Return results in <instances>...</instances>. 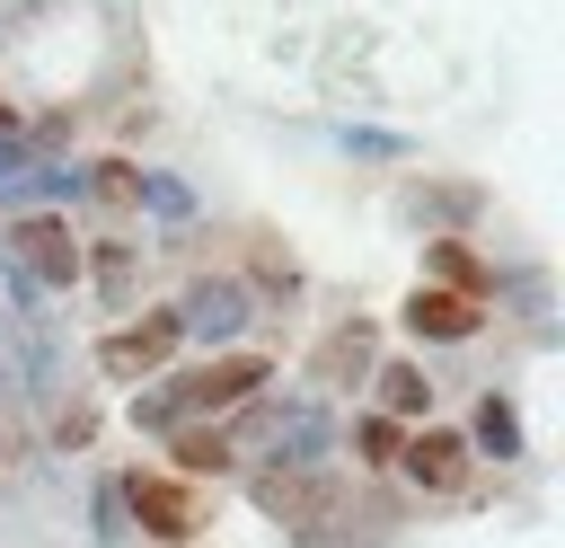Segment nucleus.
Returning <instances> with one entry per match:
<instances>
[{"mask_svg": "<svg viewBox=\"0 0 565 548\" xmlns=\"http://www.w3.org/2000/svg\"><path fill=\"white\" fill-rule=\"evenodd\" d=\"M265 380H274V354L221 345L212 362H194V371H177V380H159V389H132V424H141V433L212 424V415H238L247 398H265Z\"/></svg>", "mask_w": 565, "mask_h": 548, "instance_id": "1", "label": "nucleus"}, {"mask_svg": "<svg viewBox=\"0 0 565 548\" xmlns=\"http://www.w3.org/2000/svg\"><path fill=\"white\" fill-rule=\"evenodd\" d=\"M247 504L265 521H282L291 539H309L318 521H335L353 504V477L335 460H265V468H247Z\"/></svg>", "mask_w": 565, "mask_h": 548, "instance_id": "2", "label": "nucleus"}, {"mask_svg": "<svg viewBox=\"0 0 565 548\" xmlns=\"http://www.w3.org/2000/svg\"><path fill=\"white\" fill-rule=\"evenodd\" d=\"M115 486H124V513L141 521V539H150V548H194V539L212 530V495H203L194 477H168V468H124Z\"/></svg>", "mask_w": 565, "mask_h": 548, "instance_id": "3", "label": "nucleus"}, {"mask_svg": "<svg viewBox=\"0 0 565 548\" xmlns=\"http://www.w3.org/2000/svg\"><path fill=\"white\" fill-rule=\"evenodd\" d=\"M388 477H406L424 504H468V495H477V451H468L459 424H406Z\"/></svg>", "mask_w": 565, "mask_h": 548, "instance_id": "4", "label": "nucleus"}, {"mask_svg": "<svg viewBox=\"0 0 565 548\" xmlns=\"http://www.w3.org/2000/svg\"><path fill=\"white\" fill-rule=\"evenodd\" d=\"M0 247L26 265V292H79V230H71V212H53V203L9 212Z\"/></svg>", "mask_w": 565, "mask_h": 548, "instance_id": "5", "label": "nucleus"}, {"mask_svg": "<svg viewBox=\"0 0 565 548\" xmlns=\"http://www.w3.org/2000/svg\"><path fill=\"white\" fill-rule=\"evenodd\" d=\"M185 345V327H177V309H141V318H115L106 336H97V371L106 380H124V389H141V380H159L168 371V354Z\"/></svg>", "mask_w": 565, "mask_h": 548, "instance_id": "6", "label": "nucleus"}, {"mask_svg": "<svg viewBox=\"0 0 565 548\" xmlns=\"http://www.w3.org/2000/svg\"><path fill=\"white\" fill-rule=\"evenodd\" d=\"M397 327H406L415 345H477V336L494 327V301H468V292L415 283V292L397 301Z\"/></svg>", "mask_w": 565, "mask_h": 548, "instance_id": "7", "label": "nucleus"}, {"mask_svg": "<svg viewBox=\"0 0 565 548\" xmlns=\"http://www.w3.org/2000/svg\"><path fill=\"white\" fill-rule=\"evenodd\" d=\"M168 309H177V327H185V336L230 345V336L256 318V292H247V274H194V283H185Z\"/></svg>", "mask_w": 565, "mask_h": 548, "instance_id": "8", "label": "nucleus"}, {"mask_svg": "<svg viewBox=\"0 0 565 548\" xmlns=\"http://www.w3.org/2000/svg\"><path fill=\"white\" fill-rule=\"evenodd\" d=\"M397 212L424 221V239H468V221L486 212V186H468V177H406Z\"/></svg>", "mask_w": 565, "mask_h": 548, "instance_id": "9", "label": "nucleus"}, {"mask_svg": "<svg viewBox=\"0 0 565 548\" xmlns=\"http://www.w3.org/2000/svg\"><path fill=\"white\" fill-rule=\"evenodd\" d=\"M371 362H380V327H371V318H335V327L309 345V380H318L327 398H335V389H362Z\"/></svg>", "mask_w": 565, "mask_h": 548, "instance_id": "10", "label": "nucleus"}, {"mask_svg": "<svg viewBox=\"0 0 565 548\" xmlns=\"http://www.w3.org/2000/svg\"><path fill=\"white\" fill-rule=\"evenodd\" d=\"M238 468V424L230 415H212V424H177L168 433V477H230Z\"/></svg>", "mask_w": 565, "mask_h": 548, "instance_id": "11", "label": "nucleus"}, {"mask_svg": "<svg viewBox=\"0 0 565 548\" xmlns=\"http://www.w3.org/2000/svg\"><path fill=\"white\" fill-rule=\"evenodd\" d=\"M468 451H477V460H503V468L530 460V424H521V398H512V389H486V398H477V415H468Z\"/></svg>", "mask_w": 565, "mask_h": 548, "instance_id": "12", "label": "nucleus"}, {"mask_svg": "<svg viewBox=\"0 0 565 548\" xmlns=\"http://www.w3.org/2000/svg\"><path fill=\"white\" fill-rule=\"evenodd\" d=\"M371 407L388 415V424H433V371L424 362H371Z\"/></svg>", "mask_w": 565, "mask_h": 548, "instance_id": "13", "label": "nucleus"}, {"mask_svg": "<svg viewBox=\"0 0 565 548\" xmlns=\"http://www.w3.org/2000/svg\"><path fill=\"white\" fill-rule=\"evenodd\" d=\"M424 283L468 292V301H494V265H477V247H468V239H433V247H424Z\"/></svg>", "mask_w": 565, "mask_h": 548, "instance_id": "14", "label": "nucleus"}, {"mask_svg": "<svg viewBox=\"0 0 565 548\" xmlns=\"http://www.w3.org/2000/svg\"><path fill=\"white\" fill-rule=\"evenodd\" d=\"M132 247H141V239H97V247H79V283H97L106 309L132 301Z\"/></svg>", "mask_w": 565, "mask_h": 548, "instance_id": "15", "label": "nucleus"}, {"mask_svg": "<svg viewBox=\"0 0 565 548\" xmlns=\"http://www.w3.org/2000/svg\"><path fill=\"white\" fill-rule=\"evenodd\" d=\"M397 442H406V424H388L380 407H362V415L344 424V451H353L362 477H388V468H397Z\"/></svg>", "mask_w": 565, "mask_h": 548, "instance_id": "16", "label": "nucleus"}, {"mask_svg": "<svg viewBox=\"0 0 565 548\" xmlns=\"http://www.w3.org/2000/svg\"><path fill=\"white\" fill-rule=\"evenodd\" d=\"M79 194H88V203H106V212H141V168H132V159H88Z\"/></svg>", "mask_w": 565, "mask_h": 548, "instance_id": "17", "label": "nucleus"}, {"mask_svg": "<svg viewBox=\"0 0 565 548\" xmlns=\"http://www.w3.org/2000/svg\"><path fill=\"white\" fill-rule=\"evenodd\" d=\"M247 274H256L247 292H265V301H291V292H300V265H291V247H282V239H265V230H256V247H247Z\"/></svg>", "mask_w": 565, "mask_h": 548, "instance_id": "18", "label": "nucleus"}, {"mask_svg": "<svg viewBox=\"0 0 565 548\" xmlns=\"http://www.w3.org/2000/svg\"><path fill=\"white\" fill-rule=\"evenodd\" d=\"M141 203H150V212H168V221H185V212H194V194H185L177 177H159V168H141Z\"/></svg>", "mask_w": 565, "mask_h": 548, "instance_id": "19", "label": "nucleus"}, {"mask_svg": "<svg viewBox=\"0 0 565 548\" xmlns=\"http://www.w3.org/2000/svg\"><path fill=\"white\" fill-rule=\"evenodd\" d=\"M344 150H362V159H406L415 141H406V133H371V124H353V133H344Z\"/></svg>", "mask_w": 565, "mask_h": 548, "instance_id": "20", "label": "nucleus"}, {"mask_svg": "<svg viewBox=\"0 0 565 548\" xmlns=\"http://www.w3.org/2000/svg\"><path fill=\"white\" fill-rule=\"evenodd\" d=\"M88 433H97V407H62V424H53V442H62V451H79Z\"/></svg>", "mask_w": 565, "mask_h": 548, "instance_id": "21", "label": "nucleus"}, {"mask_svg": "<svg viewBox=\"0 0 565 548\" xmlns=\"http://www.w3.org/2000/svg\"><path fill=\"white\" fill-rule=\"evenodd\" d=\"M97 539H124V486L115 477L97 486Z\"/></svg>", "mask_w": 565, "mask_h": 548, "instance_id": "22", "label": "nucleus"}, {"mask_svg": "<svg viewBox=\"0 0 565 548\" xmlns=\"http://www.w3.org/2000/svg\"><path fill=\"white\" fill-rule=\"evenodd\" d=\"M0 133H18V106H9V97H0Z\"/></svg>", "mask_w": 565, "mask_h": 548, "instance_id": "23", "label": "nucleus"}]
</instances>
